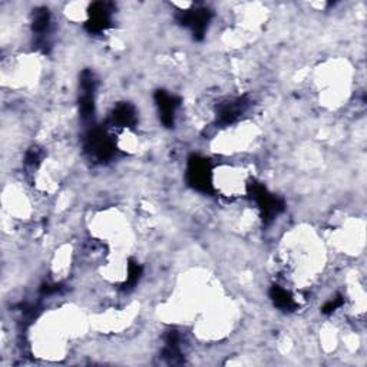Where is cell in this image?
<instances>
[{
  "mask_svg": "<svg viewBox=\"0 0 367 367\" xmlns=\"http://www.w3.org/2000/svg\"><path fill=\"white\" fill-rule=\"evenodd\" d=\"M257 207H259L263 221L270 223L272 218L284 211V203L274 194L268 192L263 184H250L248 187Z\"/></svg>",
  "mask_w": 367,
  "mask_h": 367,
  "instance_id": "1",
  "label": "cell"
},
{
  "mask_svg": "<svg viewBox=\"0 0 367 367\" xmlns=\"http://www.w3.org/2000/svg\"><path fill=\"white\" fill-rule=\"evenodd\" d=\"M187 181L190 186L199 192H212V172L210 162L198 155L188 159Z\"/></svg>",
  "mask_w": 367,
  "mask_h": 367,
  "instance_id": "2",
  "label": "cell"
},
{
  "mask_svg": "<svg viewBox=\"0 0 367 367\" xmlns=\"http://www.w3.org/2000/svg\"><path fill=\"white\" fill-rule=\"evenodd\" d=\"M85 150L97 161H108L115 154V142L102 128H92L85 137Z\"/></svg>",
  "mask_w": 367,
  "mask_h": 367,
  "instance_id": "3",
  "label": "cell"
},
{
  "mask_svg": "<svg viewBox=\"0 0 367 367\" xmlns=\"http://www.w3.org/2000/svg\"><path fill=\"white\" fill-rule=\"evenodd\" d=\"M178 21L181 25L191 29L194 39L201 41L204 38L207 26L211 21V12L206 8H194L191 10L181 12Z\"/></svg>",
  "mask_w": 367,
  "mask_h": 367,
  "instance_id": "4",
  "label": "cell"
},
{
  "mask_svg": "<svg viewBox=\"0 0 367 367\" xmlns=\"http://www.w3.org/2000/svg\"><path fill=\"white\" fill-rule=\"evenodd\" d=\"M112 9L109 3H94L89 9V21L86 22V29L89 33H101L106 28L111 26Z\"/></svg>",
  "mask_w": 367,
  "mask_h": 367,
  "instance_id": "5",
  "label": "cell"
},
{
  "mask_svg": "<svg viewBox=\"0 0 367 367\" xmlns=\"http://www.w3.org/2000/svg\"><path fill=\"white\" fill-rule=\"evenodd\" d=\"M155 102H157L158 111H159L161 122L167 128L174 126L175 114H177V109H178L179 103H181V99L175 95L167 94L165 90H158L155 94Z\"/></svg>",
  "mask_w": 367,
  "mask_h": 367,
  "instance_id": "6",
  "label": "cell"
},
{
  "mask_svg": "<svg viewBox=\"0 0 367 367\" xmlns=\"http://www.w3.org/2000/svg\"><path fill=\"white\" fill-rule=\"evenodd\" d=\"M137 109L128 102L117 105L109 118V122L114 128H132L137 125Z\"/></svg>",
  "mask_w": 367,
  "mask_h": 367,
  "instance_id": "7",
  "label": "cell"
},
{
  "mask_svg": "<svg viewBox=\"0 0 367 367\" xmlns=\"http://www.w3.org/2000/svg\"><path fill=\"white\" fill-rule=\"evenodd\" d=\"M247 101L246 99H234L230 102L223 103L218 109V122L221 125H230L232 122H235L238 118H240L247 109Z\"/></svg>",
  "mask_w": 367,
  "mask_h": 367,
  "instance_id": "8",
  "label": "cell"
},
{
  "mask_svg": "<svg viewBox=\"0 0 367 367\" xmlns=\"http://www.w3.org/2000/svg\"><path fill=\"white\" fill-rule=\"evenodd\" d=\"M270 299L272 300L275 307H279L280 310H284V311H292V310H296L299 306L297 301L295 300V297H292L286 288H283L280 286L271 287Z\"/></svg>",
  "mask_w": 367,
  "mask_h": 367,
  "instance_id": "9",
  "label": "cell"
},
{
  "mask_svg": "<svg viewBox=\"0 0 367 367\" xmlns=\"http://www.w3.org/2000/svg\"><path fill=\"white\" fill-rule=\"evenodd\" d=\"M50 28V13L48 9L42 8L38 9L33 13V21H32V29L33 32L39 36V41L45 46V34L49 32Z\"/></svg>",
  "mask_w": 367,
  "mask_h": 367,
  "instance_id": "10",
  "label": "cell"
},
{
  "mask_svg": "<svg viewBox=\"0 0 367 367\" xmlns=\"http://www.w3.org/2000/svg\"><path fill=\"white\" fill-rule=\"evenodd\" d=\"M126 281L123 284V290H130L132 287H135V284L138 283L141 274H142V267L135 261V260H130L128 263V271H126Z\"/></svg>",
  "mask_w": 367,
  "mask_h": 367,
  "instance_id": "11",
  "label": "cell"
},
{
  "mask_svg": "<svg viewBox=\"0 0 367 367\" xmlns=\"http://www.w3.org/2000/svg\"><path fill=\"white\" fill-rule=\"evenodd\" d=\"M343 303H344L343 297H341V296H337V297L333 299V300H328V301L324 304V307H323L321 311H323L324 315H332V313H335L336 310H339V308L343 306Z\"/></svg>",
  "mask_w": 367,
  "mask_h": 367,
  "instance_id": "12",
  "label": "cell"
}]
</instances>
